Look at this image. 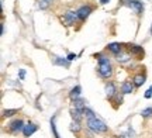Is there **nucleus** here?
Here are the masks:
<instances>
[{
  "instance_id": "0eeeda50",
  "label": "nucleus",
  "mask_w": 152,
  "mask_h": 138,
  "mask_svg": "<svg viewBox=\"0 0 152 138\" xmlns=\"http://www.w3.org/2000/svg\"><path fill=\"white\" fill-rule=\"evenodd\" d=\"M104 90H106V96H107V99L109 100H114L117 96H118L117 86H115V83L111 82V80L106 82V85H104Z\"/></svg>"
},
{
  "instance_id": "dca6fc26",
  "label": "nucleus",
  "mask_w": 152,
  "mask_h": 138,
  "mask_svg": "<svg viewBox=\"0 0 152 138\" xmlns=\"http://www.w3.org/2000/svg\"><path fill=\"white\" fill-rule=\"evenodd\" d=\"M71 117H72V121H76V123H82V120L85 118L83 116V113L79 110H76V109H71Z\"/></svg>"
},
{
  "instance_id": "7ed1b4c3",
  "label": "nucleus",
  "mask_w": 152,
  "mask_h": 138,
  "mask_svg": "<svg viewBox=\"0 0 152 138\" xmlns=\"http://www.w3.org/2000/svg\"><path fill=\"white\" fill-rule=\"evenodd\" d=\"M118 1H121V4L127 6L128 9L134 10L138 16H141L144 13V3L140 0H118Z\"/></svg>"
},
{
  "instance_id": "412c9836",
  "label": "nucleus",
  "mask_w": 152,
  "mask_h": 138,
  "mask_svg": "<svg viewBox=\"0 0 152 138\" xmlns=\"http://www.w3.org/2000/svg\"><path fill=\"white\" fill-rule=\"evenodd\" d=\"M55 118L56 117H52L51 118V131H52V134H54V138H61L59 137V133H58V130H56V124H55Z\"/></svg>"
},
{
  "instance_id": "1a4fd4ad",
  "label": "nucleus",
  "mask_w": 152,
  "mask_h": 138,
  "mask_svg": "<svg viewBox=\"0 0 152 138\" xmlns=\"http://www.w3.org/2000/svg\"><path fill=\"white\" fill-rule=\"evenodd\" d=\"M38 131V126L37 124H34V123H27L26 126H24V130H23V135L24 137H31L34 133H37Z\"/></svg>"
},
{
  "instance_id": "9b49d317",
  "label": "nucleus",
  "mask_w": 152,
  "mask_h": 138,
  "mask_svg": "<svg viewBox=\"0 0 152 138\" xmlns=\"http://www.w3.org/2000/svg\"><path fill=\"white\" fill-rule=\"evenodd\" d=\"M131 80H132V83H134L135 89H138V88H141L142 85L145 83V80H147V75H145V73H137Z\"/></svg>"
},
{
  "instance_id": "a211bd4d",
  "label": "nucleus",
  "mask_w": 152,
  "mask_h": 138,
  "mask_svg": "<svg viewBox=\"0 0 152 138\" xmlns=\"http://www.w3.org/2000/svg\"><path fill=\"white\" fill-rule=\"evenodd\" d=\"M69 130H71L72 133L79 134V133H80V131H82V126H80V123L72 121V123H71V126H69Z\"/></svg>"
},
{
  "instance_id": "4be33fe9",
  "label": "nucleus",
  "mask_w": 152,
  "mask_h": 138,
  "mask_svg": "<svg viewBox=\"0 0 152 138\" xmlns=\"http://www.w3.org/2000/svg\"><path fill=\"white\" fill-rule=\"evenodd\" d=\"M83 116H85V118H92V117H96V114H94V111L90 109V107H87L83 110Z\"/></svg>"
},
{
  "instance_id": "39448f33",
  "label": "nucleus",
  "mask_w": 152,
  "mask_h": 138,
  "mask_svg": "<svg viewBox=\"0 0 152 138\" xmlns=\"http://www.w3.org/2000/svg\"><path fill=\"white\" fill-rule=\"evenodd\" d=\"M79 21V17H77V13L73 10H68L62 16V23L65 24V26H68V27H71V26H75L76 23Z\"/></svg>"
},
{
  "instance_id": "b1692460",
  "label": "nucleus",
  "mask_w": 152,
  "mask_h": 138,
  "mask_svg": "<svg viewBox=\"0 0 152 138\" xmlns=\"http://www.w3.org/2000/svg\"><path fill=\"white\" fill-rule=\"evenodd\" d=\"M144 97H145V99H151L152 97V85L148 88V90L145 92V94H144Z\"/></svg>"
},
{
  "instance_id": "f8f14e48",
  "label": "nucleus",
  "mask_w": 152,
  "mask_h": 138,
  "mask_svg": "<svg viewBox=\"0 0 152 138\" xmlns=\"http://www.w3.org/2000/svg\"><path fill=\"white\" fill-rule=\"evenodd\" d=\"M115 61L118 62V64H128L131 61V55L128 51H121L120 54L115 55Z\"/></svg>"
},
{
  "instance_id": "5701e85b",
  "label": "nucleus",
  "mask_w": 152,
  "mask_h": 138,
  "mask_svg": "<svg viewBox=\"0 0 152 138\" xmlns=\"http://www.w3.org/2000/svg\"><path fill=\"white\" fill-rule=\"evenodd\" d=\"M141 116H142V118H149V117H152V107L144 109V110L141 111Z\"/></svg>"
},
{
  "instance_id": "2eb2a0df",
  "label": "nucleus",
  "mask_w": 152,
  "mask_h": 138,
  "mask_svg": "<svg viewBox=\"0 0 152 138\" xmlns=\"http://www.w3.org/2000/svg\"><path fill=\"white\" fill-rule=\"evenodd\" d=\"M80 94H82V86L80 85H76L75 88L71 89V92H69V97H71V100L73 101V100L79 99V97H80Z\"/></svg>"
},
{
  "instance_id": "4468645a",
  "label": "nucleus",
  "mask_w": 152,
  "mask_h": 138,
  "mask_svg": "<svg viewBox=\"0 0 152 138\" xmlns=\"http://www.w3.org/2000/svg\"><path fill=\"white\" fill-rule=\"evenodd\" d=\"M107 51L111 52L115 56L117 54H120L121 51H124V50H123V44H120V42H111V44L107 45Z\"/></svg>"
},
{
  "instance_id": "f257e3e1",
  "label": "nucleus",
  "mask_w": 152,
  "mask_h": 138,
  "mask_svg": "<svg viewBox=\"0 0 152 138\" xmlns=\"http://www.w3.org/2000/svg\"><path fill=\"white\" fill-rule=\"evenodd\" d=\"M94 58L97 59L99 65H97V73L99 76L102 77V79H110V77L113 76L114 73V68L111 65V61H110V58L107 55H104L102 52H99V54H94Z\"/></svg>"
},
{
  "instance_id": "cd10ccee",
  "label": "nucleus",
  "mask_w": 152,
  "mask_h": 138,
  "mask_svg": "<svg viewBox=\"0 0 152 138\" xmlns=\"http://www.w3.org/2000/svg\"><path fill=\"white\" fill-rule=\"evenodd\" d=\"M1 35H4V24H1Z\"/></svg>"
},
{
  "instance_id": "20e7f679",
  "label": "nucleus",
  "mask_w": 152,
  "mask_h": 138,
  "mask_svg": "<svg viewBox=\"0 0 152 138\" xmlns=\"http://www.w3.org/2000/svg\"><path fill=\"white\" fill-rule=\"evenodd\" d=\"M24 121H23V118H14L13 121H10L7 124V130H9V133L11 134H18V133H23V130H24Z\"/></svg>"
},
{
  "instance_id": "393cba45",
  "label": "nucleus",
  "mask_w": 152,
  "mask_h": 138,
  "mask_svg": "<svg viewBox=\"0 0 152 138\" xmlns=\"http://www.w3.org/2000/svg\"><path fill=\"white\" fill-rule=\"evenodd\" d=\"M18 77H20V80L26 79V69H18Z\"/></svg>"
},
{
  "instance_id": "6e6552de",
  "label": "nucleus",
  "mask_w": 152,
  "mask_h": 138,
  "mask_svg": "<svg viewBox=\"0 0 152 138\" xmlns=\"http://www.w3.org/2000/svg\"><path fill=\"white\" fill-rule=\"evenodd\" d=\"M93 11V7L89 4H85L82 6V7H79L77 10H76V13H77V17H79V21H85L87 17L90 16V13Z\"/></svg>"
},
{
  "instance_id": "f03ea898",
  "label": "nucleus",
  "mask_w": 152,
  "mask_h": 138,
  "mask_svg": "<svg viewBox=\"0 0 152 138\" xmlns=\"http://www.w3.org/2000/svg\"><path fill=\"white\" fill-rule=\"evenodd\" d=\"M86 128H89L93 134H106L109 133V127L106 126V123L102 121L100 118L92 117V118H86Z\"/></svg>"
},
{
  "instance_id": "6ab92c4d",
  "label": "nucleus",
  "mask_w": 152,
  "mask_h": 138,
  "mask_svg": "<svg viewBox=\"0 0 152 138\" xmlns=\"http://www.w3.org/2000/svg\"><path fill=\"white\" fill-rule=\"evenodd\" d=\"M37 1H38V7H39L41 10H47L54 0H37Z\"/></svg>"
},
{
  "instance_id": "423d86ee",
  "label": "nucleus",
  "mask_w": 152,
  "mask_h": 138,
  "mask_svg": "<svg viewBox=\"0 0 152 138\" xmlns=\"http://www.w3.org/2000/svg\"><path fill=\"white\" fill-rule=\"evenodd\" d=\"M127 51H128V52H130V55L134 56L135 59H144L145 51H144V48H142L141 45L128 44V47H127Z\"/></svg>"
},
{
  "instance_id": "ddd939ff",
  "label": "nucleus",
  "mask_w": 152,
  "mask_h": 138,
  "mask_svg": "<svg viewBox=\"0 0 152 138\" xmlns=\"http://www.w3.org/2000/svg\"><path fill=\"white\" fill-rule=\"evenodd\" d=\"M52 64L54 65H58V66H64V68H69L71 66V62L68 61V58H64V56H54L52 59Z\"/></svg>"
},
{
  "instance_id": "c85d7f7f",
  "label": "nucleus",
  "mask_w": 152,
  "mask_h": 138,
  "mask_svg": "<svg viewBox=\"0 0 152 138\" xmlns=\"http://www.w3.org/2000/svg\"><path fill=\"white\" fill-rule=\"evenodd\" d=\"M149 31H151V35H152V24H151V30H149Z\"/></svg>"
},
{
  "instance_id": "a878e982",
  "label": "nucleus",
  "mask_w": 152,
  "mask_h": 138,
  "mask_svg": "<svg viewBox=\"0 0 152 138\" xmlns=\"http://www.w3.org/2000/svg\"><path fill=\"white\" fill-rule=\"evenodd\" d=\"M66 58H68V61H69V62H72V61H75L76 58H77V55H76V54H72V52H71V54H68V56H66Z\"/></svg>"
},
{
  "instance_id": "aec40b11",
  "label": "nucleus",
  "mask_w": 152,
  "mask_h": 138,
  "mask_svg": "<svg viewBox=\"0 0 152 138\" xmlns=\"http://www.w3.org/2000/svg\"><path fill=\"white\" fill-rule=\"evenodd\" d=\"M17 113H18L17 109H6V110L1 111V116H3V118H6V117H13Z\"/></svg>"
},
{
  "instance_id": "bb28decb",
  "label": "nucleus",
  "mask_w": 152,
  "mask_h": 138,
  "mask_svg": "<svg viewBox=\"0 0 152 138\" xmlns=\"http://www.w3.org/2000/svg\"><path fill=\"white\" fill-rule=\"evenodd\" d=\"M110 0H100V4H107Z\"/></svg>"
},
{
  "instance_id": "9d476101",
  "label": "nucleus",
  "mask_w": 152,
  "mask_h": 138,
  "mask_svg": "<svg viewBox=\"0 0 152 138\" xmlns=\"http://www.w3.org/2000/svg\"><path fill=\"white\" fill-rule=\"evenodd\" d=\"M134 89L135 86H134L132 80H124L121 83V94H130L134 92Z\"/></svg>"
},
{
  "instance_id": "f3484780",
  "label": "nucleus",
  "mask_w": 152,
  "mask_h": 138,
  "mask_svg": "<svg viewBox=\"0 0 152 138\" xmlns=\"http://www.w3.org/2000/svg\"><path fill=\"white\" fill-rule=\"evenodd\" d=\"M73 103V109H76V110H79L83 113V110L86 109V100L82 99V97H79V99H76L72 101Z\"/></svg>"
}]
</instances>
